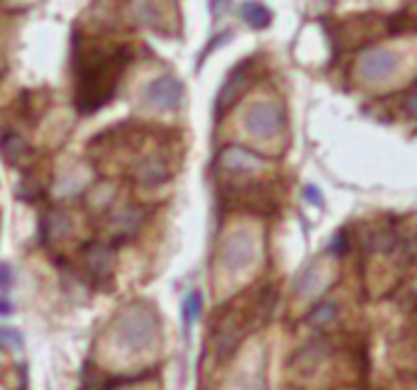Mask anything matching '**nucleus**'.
Masks as SVG:
<instances>
[{"mask_svg":"<svg viewBox=\"0 0 417 390\" xmlns=\"http://www.w3.org/2000/svg\"><path fill=\"white\" fill-rule=\"evenodd\" d=\"M0 149H3V156L13 166H20L29 156L27 142H24L20 135H5L3 140H0Z\"/></svg>","mask_w":417,"mask_h":390,"instance_id":"f8f14e48","label":"nucleus"},{"mask_svg":"<svg viewBox=\"0 0 417 390\" xmlns=\"http://www.w3.org/2000/svg\"><path fill=\"white\" fill-rule=\"evenodd\" d=\"M0 347L20 349L22 347V337H20V332H15V329H10V327H3L0 329Z\"/></svg>","mask_w":417,"mask_h":390,"instance_id":"dca6fc26","label":"nucleus"},{"mask_svg":"<svg viewBox=\"0 0 417 390\" xmlns=\"http://www.w3.org/2000/svg\"><path fill=\"white\" fill-rule=\"evenodd\" d=\"M332 254H346V232H337L332 239Z\"/></svg>","mask_w":417,"mask_h":390,"instance_id":"f3484780","label":"nucleus"},{"mask_svg":"<svg viewBox=\"0 0 417 390\" xmlns=\"http://www.w3.org/2000/svg\"><path fill=\"white\" fill-rule=\"evenodd\" d=\"M0 285H3V288H8V285H10V269H8V264H0Z\"/></svg>","mask_w":417,"mask_h":390,"instance_id":"4be33fe9","label":"nucleus"},{"mask_svg":"<svg viewBox=\"0 0 417 390\" xmlns=\"http://www.w3.org/2000/svg\"><path fill=\"white\" fill-rule=\"evenodd\" d=\"M142 217H144L142 210H137V207H125V210H120L115 217H112V222H115V230L132 232L139 225V220H142Z\"/></svg>","mask_w":417,"mask_h":390,"instance_id":"4468645a","label":"nucleus"},{"mask_svg":"<svg viewBox=\"0 0 417 390\" xmlns=\"http://www.w3.org/2000/svg\"><path fill=\"white\" fill-rule=\"evenodd\" d=\"M83 261H86L88 271L98 278H108L112 273V264H115V254L110 246L105 244H88L83 249Z\"/></svg>","mask_w":417,"mask_h":390,"instance_id":"1a4fd4ad","label":"nucleus"},{"mask_svg":"<svg viewBox=\"0 0 417 390\" xmlns=\"http://www.w3.org/2000/svg\"><path fill=\"white\" fill-rule=\"evenodd\" d=\"M335 317H337V305L335 303H322V305H317L310 315H307V322L315 324V327H320V324L332 322Z\"/></svg>","mask_w":417,"mask_h":390,"instance_id":"2eb2a0df","label":"nucleus"},{"mask_svg":"<svg viewBox=\"0 0 417 390\" xmlns=\"http://www.w3.org/2000/svg\"><path fill=\"white\" fill-rule=\"evenodd\" d=\"M200 310H203V293L200 290H191L186 295V300H183V327H186V332L198 322Z\"/></svg>","mask_w":417,"mask_h":390,"instance_id":"ddd939ff","label":"nucleus"},{"mask_svg":"<svg viewBox=\"0 0 417 390\" xmlns=\"http://www.w3.org/2000/svg\"><path fill=\"white\" fill-rule=\"evenodd\" d=\"M247 76H249V63H240V66L227 76V81L222 83V88H220V96H217V115L230 110V107L237 103V98L244 93Z\"/></svg>","mask_w":417,"mask_h":390,"instance_id":"6e6552de","label":"nucleus"},{"mask_svg":"<svg viewBox=\"0 0 417 390\" xmlns=\"http://www.w3.org/2000/svg\"><path fill=\"white\" fill-rule=\"evenodd\" d=\"M256 259V239L251 232L237 230L225 237L217 251V264L227 271V273H240V271L249 269Z\"/></svg>","mask_w":417,"mask_h":390,"instance_id":"7ed1b4c3","label":"nucleus"},{"mask_svg":"<svg viewBox=\"0 0 417 390\" xmlns=\"http://www.w3.org/2000/svg\"><path fill=\"white\" fill-rule=\"evenodd\" d=\"M400 68V59L395 52L383 47H371L359 54L356 59V71L366 83H383L393 78Z\"/></svg>","mask_w":417,"mask_h":390,"instance_id":"20e7f679","label":"nucleus"},{"mask_svg":"<svg viewBox=\"0 0 417 390\" xmlns=\"http://www.w3.org/2000/svg\"><path fill=\"white\" fill-rule=\"evenodd\" d=\"M127 59H130L127 49H115V52H98L96 49L93 54L81 59L76 93L78 110L88 115L110 100Z\"/></svg>","mask_w":417,"mask_h":390,"instance_id":"f257e3e1","label":"nucleus"},{"mask_svg":"<svg viewBox=\"0 0 417 390\" xmlns=\"http://www.w3.org/2000/svg\"><path fill=\"white\" fill-rule=\"evenodd\" d=\"M283 112L276 103H254L244 112V127L256 140H274L283 130Z\"/></svg>","mask_w":417,"mask_h":390,"instance_id":"39448f33","label":"nucleus"},{"mask_svg":"<svg viewBox=\"0 0 417 390\" xmlns=\"http://www.w3.org/2000/svg\"><path fill=\"white\" fill-rule=\"evenodd\" d=\"M232 0H210V15L212 17H222V15L227 13V8H230Z\"/></svg>","mask_w":417,"mask_h":390,"instance_id":"a211bd4d","label":"nucleus"},{"mask_svg":"<svg viewBox=\"0 0 417 390\" xmlns=\"http://www.w3.org/2000/svg\"><path fill=\"white\" fill-rule=\"evenodd\" d=\"M240 17L244 20L249 27L254 29H264L271 24V10L266 5L256 3V0H247L240 5Z\"/></svg>","mask_w":417,"mask_h":390,"instance_id":"9b49d317","label":"nucleus"},{"mask_svg":"<svg viewBox=\"0 0 417 390\" xmlns=\"http://www.w3.org/2000/svg\"><path fill=\"white\" fill-rule=\"evenodd\" d=\"M168 166L156 156H147L144 161H139L137 166V181L142 186H159L163 181H168Z\"/></svg>","mask_w":417,"mask_h":390,"instance_id":"9d476101","label":"nucleus"},{"mask_svg":"<svg viewBox=\"0 0 417 390\" xmlns=\"http://www.w3.org/2000/svg\"><path fill=\"white\" fill-rule=\"evenodd\" d=\"M159 322L156 315L147 305H130L115 322V339L130 352L149 349L156 339Z\"/></svg>","mask_w":417,"mask_h":390,"instance_id":"f03ea898","label":"nucleus"},{"mask_svg":"<svg viewBox=\"0 0 417 390\" xmlns=\"http://www.w3.org/2000/svg\"><path fill=\"white\" fill-rule=\"evenodd\" d=\"M305 197L315 202V205H322V195L317 193V188H312V186H307V188H305Z\"/></svg>","mask_w":417,"mask_h":390,"instance_id":"412c9836","label":"nucleus"},{"mask_svg":"<svg viewBox=\"0 0 417 390\" xmlns=\"http://www.w3.org/2000/svg\"><path fill=\"white\" fill-rule=\"evenodd\" d=\"M217 169L225 171L230 176H247V174H254V171L264 169L266 161L261 159L256 151L247 149V147H225V149L217 154L215 159Z\"/></svg>","mask_w":417,"mask_h":390,"instance_id":"0eeeda50","label":"nucleus"},{"mask_svg":"<svg viewBox=\"0 0 417 390\" xmlns=\"http://www.w3.org/2000/svg\"><path fill=\"white\" fill-rule=\"evenodd\" d=\"M405 107H408V112L417 120V91L408 96V100H405Z\"/></svg>","mask_w":417,"mask_h":390,"instance_id":"aec40b11","label":"nucleus"},{"mask_svg":"<svg viewBox=\"0 0 417 390\" xmlns=\"http://www.w3.org/2000/svg\"><path fill=\"white\" fill-rule=\"evenodd\" d=\"M183 98H186V88H183L181 78L176 76H159L144 88V103L154 110L161 112H171L178 110L183 105Z\"/></svg>","mask_w":417,"mask_h":390,"instance_id":"423d86ee","label":"nucleus"},{"mask_svg":"<svg viewBox=\"0 0 417 390\" xmlns=\"http://www.w3.org/2000/svg\"><path fill=\"white\" fill-rule=\"evenodd\" d=\"M230 39H232V32H225V34H220V37H217L215 42H210V44H207V49H205V52H203L200 61H203V59L207 57V54L212 52V49H217V47H220V44H225V42H230Z\"/></svg>","mask_w":417,"mask_h":390,"instance_id":"6ab92c4d","label":"nucleus"},{"mask_svg":"<svg viewBox=\"0 0 417 390\" xmlns=\"http://www.w3.org/2000/svg\"><path fill=\"white\" fill-rule=\"evenodd\" d=\"M13 313V305H10L8 298H0V315H10Z\"/></svg>","mask_w":417,"mask_h":390,"instance_id":"5701e85b","label":"nucleus"}]
</instances>
